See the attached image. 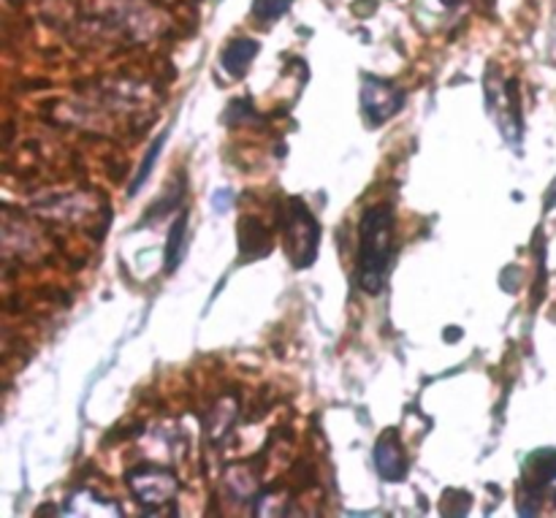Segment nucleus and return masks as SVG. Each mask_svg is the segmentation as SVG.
<instances>
[{"instance_id":"f257e3e1","label":"nucleus","mask_w":556,"mask_h":518,"mask_svg":"<svg viewBox=\"0 0 556 518\" xmlns=\"http://www.w3.org/2000/svg\"><path fill=\"white\" fill-rule=\"evenodd\" d=\"M391 250H394V210L391 204L369 206L358 228V286L369 296L386 288Z\"/></svg>"},{"instance_id":"f03ea898","label":"nucleus","mask_w":556,"mask_h":518,"mask_svg":"<svg viewBox=\"0 0 556 518\" xmlns=\"http://www.w3.org/2000/svg\"><path fill=\"white\" fill-rule=\"evenodd\" d=\"M280 228L286 237L288 258L293 261L296 269L313 266L315 255H318V239L320 228L318 220L313 217L309 206L302 199H288L280 212Z\"/></svg>"},{"instance_id":"7ed1b4c3","label":"nucleus","mask_w":556,"mask_h":518,"mask_svg":"<svg viewBox=\"0 0 556 518\" xmlns=\"http://www.w3.org/2000/svg\"><path fill=\"white\" fill-rule=\"evenodd\" d=\"M128 487L144 508H152V514H157L161 505H172V500L177 497V478L166 467H136L128 472Z\"/></svg>"},{"instance_id":"20e7f679","label":"nucleus","mask_w":556,"mask_h":518,"mask_svg":"<svg viewBox=\"0 0 556 518\" xmlns=\"http://www.w3.org/2000/svg\"><path fill=\"white\" fill-rule=\"evenodd\" d=\"M552 481H556V451H535L527 459L525 478H521V492H519V514L521 516H535L541 510L543 492Z\"/></svg>"},{"instance_id":"39448f33","label":"nucleus","mask_w":556,"mask_h":518,"mask_svg":"<svg viewBox=\"0 0 556 518\" xmlns=\"http://www.w3.org/2000/svg\"><path fill=\"white\" fill-rule=\"evenodd\" d=\"M405 103V92L396 90L391 81L383 79H367L362 90V106L367 114L369 125H380L389 117H394Z\"/></svg>"},{"instance_id":"423d86ee","label":"nucleus","mask_w":556,"mask_h":518,"mask_svg":"<svg viewBox=\"0 0 556 518\" xmlns=\"http://www.w3.org/2000/svg\"><path fill=\"white\" fill-rule=\"evenodd\" d=\"M375 467H378L383 481H405L407 470H410V462H407L405 445H402L400 434H396L394 429L386 432L383 438L378 440V445H375Z\"/></svg>"},{"instance_id":"0eeeda50","label":"nucleus","mask_w":556,"mask_h":518,"mask_svg":"<svg viewBox=\"0 0 556 518\" xmlns=\"http://www.w3.org/2000/svg\"><path fill=\"white\" fill-rule=\"evenodd\" d=\"M237 239H239V253H242V258L269 255L271 237L258 217H242L237 226Z\"/></svg>"},{"instance_id":"6e6552de","label":"nucleus","mask_w":556,"mask_h":518,"mask_svg":"<svg viewBox=\"0 0 556 518\" xmlns=\"http://www.w3.org/2000/svg\"><path fill=\"white\" fill-rule=\"evenodd\" d=\"M258 49V41H253V38H233L231 43H226V49L220 54L223 68L231 76H242L248 71V65L255 60Z\"/></svg>"},{"instance_id":"1a4fd4ad","label":"nucleus","mask_w":556,"mask_h":518,"mask_svg":"<svg viewBox=\"0 0 556 518\" xmlns=\"http://www.w3.org/2000/svg\"><path fill=\"white\" fill-rule=\"evenodd\" d=\"M185 228H188V212H182V215H179L177 220H174L172 233H168V244H166V271H168V275H172V271L177 269L179 258H182Z\"/></svg>"},{"instance_id":"9d476101","label":"nucleus","mask_w":556,"mask_h":518,"mask_svg":"<svg viewBox=\"0 0 556 518\" xmlns=\"http://www.w3.org/2000/svg\"><path fill=\"white\" fill-rule=\"evenodd\" d=\"M166 136H168V130H163V134L157 136V139H155V144H152L150 150H147L144 161H141L139 172H136V179H134V185H130V193H139V190H141V185H144L147 179H150V172H152V166H155V163H157V155H161L163 144H166Z\"/></svg>"},{"instance_id":"9b49d317","label":"nucleus","mask_w":556,"mask_h":518,"mask_svg":"<svg viewBox=\"0 0 556 518\" xmlns=\"http://www.w3.org/2000/svg\"><path fill=\"white\" fill-rule=\"evenodd\" d=\"M293 0H255L253 14L261 22H277L288 9H291Z\"/></svg>"},{"instance_id":"f8f14e48","label":"nucleus","mask_w":556,"mask_h":518,"mask_svg":"<svg viewBox=\"0 0 556 518\" xmlns=\"http://www.w3.org/2000/svg\"><path fill=\"white\" fill-rule=\"evenodd\" d=\"M440 3H443V5H448V9H451V5H459L462 0H440Z\"/></svg>"}]
</instances>
